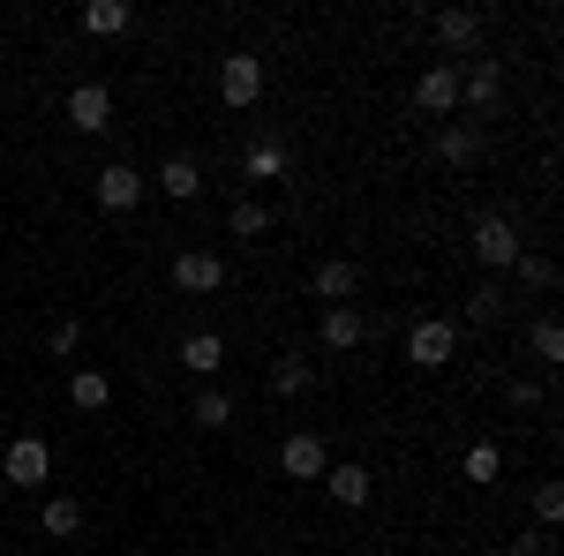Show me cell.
<instances>
[{
	"mask_svg": "<svg viewBox=\"0 0 564 556\" xmlns=\"http://www.w3.org/2000/svg\"><path fill=\"white\" fill-rule=\"evenodd\" d=\"M159 188H166L174 204H188V196H204V166H196V159H166V166H159Z\"/></svg>",
	"mask_w": 564,
	"mask_h": 556,
	"instance_id": "e0dca14e",
	"label": "cell"
},
{
	"mask_svg": "<svg viewBox=\"0 0 564 556\" xmlns=\"http://www.w3.org/2000/svg\"><path fill=\"white\" fill-rule=\"evenodd\" d=\"M226 422H234L226 391H204V399H196V428H226Z\"/></svg>",
	"mask_w": 564,
	"mask_h": 556,
	"instance_id": "d4e9b609",
	"label": "cell"
},
{
	"mask_svg": "<svg viewBox=\"0 0 564 556\" xmlns=\"http://www.w3.org/2000/svg\"><path fill=\"white\" fill-rule=\"evenodd\" d=\"M174 286L181 294H218L226 286V263L212 249H188V257H174Z\"/></svg>",
	"mask_w": 564,
	"mask_h": 556,
	"instance_id": "ba28073f",
	"label": "cell"
},
{
	"mask_svg": "<svg viewBox=\"0 0 564 556\" xmlns=\"http://www.w3.org/2000/svg\"><path fill=\"white\" fill-rule=\"evenodd\" d=\"M308 384H316L308 361H279V369H271V399H308Z\"/></svg>",
	"mask_w": 564,
	"mask_h": 556,
	"instance_id": "44dd1931",
	"label": "cell"
},
{
	"mask_svg": "<svg viewBox=\"0 0 564 556\" xmlns=\"http://www.w3.org/2000/svg\"><path fill=\"white\" fill-rule=\"evenodd\" d=\"M542 542H550V534H527V542H512V556H542Z\"/></svg>",
	"mask_w": 564,
	"mask_h": 556,
	"instance_id": "4dcf8cb0",
	"label": "cell"
},
{
	"mask_svg": "<svg viewBox=\"0 0 564 556\" xmlns=\"http://www.w3.org/2000/svg\"><path fill=\"white\" fill-rule=\"evenodd\" d=\"M249 173H257V181H279V173H286V151H279V143H257V151H249Z\"/></svg>",
	"mask_w": 564,
	"mask_h": 556,
	"instance_id": "484cf974",
	"label": "cell"
},
{
	"mask_svg": "<svg viewBox=\"0 0 564 556\" xmlns=\"http://www.w3.org/2000/svg\"><path fill=\"white\" fill-rule=\"evenodd\" d=\"M527 353H534V361H550V369L564 361V331H557V316H542V324L527 331Z\"/></svg>",
	"mask_w": 564,
	"mask_h": 556,
	"instance_id": "603a6c76",
	"label": "cell"
},
{
	"mask_svg": "<svg viewBox=\"0 0 564 556\" xmlns=\"http://www.w3.org/2000/svg\"><path fill=\"white\" fill-rule=\"evenodd\" d=\"M68 129L106 135V129H113V90H106V84H76V90H68Z\"/></svg>",
	"mask_w": 564,
	"mask_h": 556,
	"instance_id": "5b68a950",
	"label": "cell"
},
{
	"mask_svg": "<svg viewBox=\"0 0 564 556\" xmlns=\"http://www.w3.org/2000/svg\"><path fill=\"white\" fill-rule=\"evenodd\" d=\"M39 526L53 534V542H68V534H84V504H76V497H53V504L39 512Z\"/></svg>",
	"mask_w": 564,
	"mask_h": 556,
	"instance_id": "ac0fdd59",
	"label": "cell"
},
{
	"mask_svg": "<svg viewBox=\"0 0 564 556\" xmlns=\"http://www.w3.org/2000/svg\"><path fill=\"white\" fill-rule=\"evenodd\" d=\"M316 339L332 346V353H354V346L369 339V316H361L354 301H347V308H324V331H316Z\"/></svg>",
	"mask_w": 564,
	"mask_h": 556,
	"instance_id": "30bf717a",
	"label": "cell"
},
{
	"mask_svg": "<svg viewBox=\"0 0 564 556\" xmlns=\"http://www.w3.org/2000/svg\"><path fill=\"white\" fill-rule=\"evenodd\" d=\"M452 353H459V324H444V316H430V324L406 331V361H414V369H444Z\"/></svg>",
	"mask_w": 564,
	"mask_h": 556,
	"instance_id": "3957f363",
	"label": "cell"
},
{
	"mask_svg": "<svg viewBox=\"0 0 564 556\" xmlns=\"http://www.w3.org/2000/svg\"><path fill=\"white\" fill-rule=\"evenodd\" d=\"M76 23H84L90 39H121V31L135 23V8H129V0H90V8L76 15Z\"/></svg>",
	"mask_w": 564,
	"mask_h": 556,
	"instance_id": "2e32d148",
	"label": "cell"
},
{
	"mask_svg": "<svg viewBox=\"0 0 564 556\" xmlns=\"http://www.w3.org/2000/svg\"><path fill=\"white\" fill-rule=\"evenodd\" d=\"M68 399H76L84 414H98V406L113 399V377H106V369H76V384H68Z\"/></svg>",
	"mask_w": 564,
	"mask_h": 556,
	"instance_id": "d6986e66",
	"label": "cell"
},
{
	"mask_svg": "<svg viewBox=\"0 0 564 556\" xmlns=\"http://www.w3.org/2000/svg\"><path fill=\"white\" fill-rule=\"evenodd\" d=\"M436 39L452 45V53H475L481 45V15L475 8H436Z\"/></svg>",
	"mask_w": 564,
	"mask_h": 556,
	"instance_id": "5bb4252c",
	"label": "cell"
},
{
	"mask_svg": "<svg viewBox=\"0 0 564 556\" xmlns=\"http://www.w3.org/2000/svg\"><path fill=\"white\" fill-rule=\"evenodd\" d=\"M467 308H475V324H497V316H505V294H497V286H475Z\"/></svg>",
	"mask_w": 564,
	"mask_h": 556,
	"instance_id": "f1b7e54d",
	"label": "cell"
},
{
	"mask_svg": "<svg viewBox=\"0 0 564 556\" xmlns=\"http://www.w3.org/2000/svg\"><path fill=\"white\" fill-rule=\"evenodd\" d=\"M436 151H444L452 166H475V159H481V129H467V121H459V129L436 135Z\"/></svg>",
	"mask_w": 564,
	"mask_h": 556,
	"instance_id": "ffe728a7",
	"label": "cell"
},
{
	"mask_svg": "<svg viewBox=\"0 0 564 556\" xmlns=\"http://www.w3.org/2000/svg\"><path fill=\"white\" fill-rule=\"evenodd\" d=\"M316 294L332 301V308H347V301L361 294V271H354L347 257H324V263H316Z\"/></svg>",
	"mask_w": 564,
	"mask_h": 556,
	"instance_id": "7c38bea8",
	"label": "cell"
},
{
	"mask_svg": "<svg viewBox=\"0 0 564 556\" xmlns=\"http://www.w3.org/2000/svg\"><path fill=\"white\" fill-rule=\"evenodd\" d=\"M324 467H332V451H324V436H286L279 444V473H294V481H324Z\"/></svg>",
	"mask_w": 564,
	"mask_h": 556,
	"instance_id": "8992f818",
	"label": "cell"
},
{
	"mask_svg": "<svg viewBox=\"0 0 564 556\" xmlns=\"http://www.w3.org/2000/svg\"><path fill=\"white\" fill-rule=\"evenodd\" d=\"M324 489H332L347 512H361V504H369V489H377V473L354 467V459H339V467H324Z\"/></svg>",
	"mask_w": 564,
	"mask_h": 556,
	"instance_id": "8fae6325",
	"label": "cell"
},
{
	"mask_svg": "<svg viewBox=\"0 0 564 556\" xmlns=\"http://www.w3.org/2000/svg\"><path fill=\"white\" fill-rule=\"evenodd\" d=\"M414 106H422V113H452V106H459V61H436V68H422Z\"/></svg>",
	"mask_w": 564,
	"mask_h": 556,
	"instance_id": "52a82bcc",
	"label": "cell"
},
{
	"mask_svg": "<svg viewBox=\"0 0 564 556\" xmlns=\"http://www.w3.org/2000/svg\"><path fill=\"white\" fill-rule=\"evenodd\" d=\"M459 98H467L475 113H489V106L505 98V68H497V61H475V68L459 76Z\"/></svg>",
	"mask_w": 564,
	"mask_h": 556,
	"instance_id": "4fadbf2b",
	"label": "cell"
},
{
	"mask_svg": "<svg viewBox=\"0 0 564 556\" xmlns=\"http://www.w3.org/2000/svg\"><path fill=\"white\" fill-rule=\"evenodd\" d=\"M257 98H263V61L257 53H226V61H218V106L241 113V106H257Z\"/></svg>",
	"mask_w": 564,
	"mask_h": 556,
	"instance_id": "6da1fadb",
	"label": "cell"
},
{
	"mask_svg": "<svg viewBox=\"0 0 564 556\" xmlns=\"http://www.w3.org/2000/svg\"><path fill=\"white\" fill-rule=\"evenodd\" d=\"M263 226H271V211H263V204H234V233H241V241H257Z\"/></svg>",
	"mask_w": 564,
	"mask_h": 556,
	"instance_id": "83f0119b",
	"label": "cell"
},
{
	"mask_svg": "<svg viewBox=\"0 0 564 556\" xmlns=\"http://www.w3.org/2000/svg\"><path fill=\"white\" fill-rule=\"evenodd\" d=\"M512 271H520V286H534V294H557V263H550V257L520 249V263H512Z\"/></svg>",
	"mask_w": 564,
	"mask_h": 556,
	"instance_id": "7402d4cb",
	"label": "cell"
},
{
	"mask_svg": "<svg viewBox=\"0 0 564 556\" xmlns=\"http://www.w3.org/2000/svg\"><path fill=\"white\" fill-rule=\"evenodd\" d=\"M497 473H505V451L497 444H475L467 451V481H497Z\"/></svg>",
	"mask_w": 564,
	"mask_h": 556,
	"instance_id": "cb8c5ba5",
	"label": "cell"
},
{
	"mask_svg": "<svg viewBox=\"0 0 564 556\" xmlns=\"http://www.w3.org/2000/svg\"><path fill=\"white\" fill-rule=\"evenodd\" d=\"M53 353H76V346H84V324H76V316H61V324H53Z\"/></svg>",
	"mask_w": 564,
	"mask_h": 556,
	"instance_id": "f546056e",
	"label": "cell"
},
{
	"mask_svg": "<svg viewBox=\"0 0 564 556\" xmlns=\"http://www.w3.org/2000/svg\"><path fill=\"white\" fill-rule=\"evenodd\" d=\"M534 519H542V526H557V519H564V489H557V481L534 489Z\"/></svg>",
	"mask_w": 564,
	"mask_h": 556,
	"instance_id": "4316f807",
	"label": "cell"
},
{
	"mask_svg": "<svg viewBox=\"0 0 564 556\" xmlns=\"http://www.w3.org/2000/svg\"><path fill=\"white\" fill-rule=\"evenodd\" d=\"M520 226H512V218L505 211H489V218H475V257L489 263V271H512V263H520Z\"/></svg>",
	"mask_w": 564,
	"mask_h": 556,
	"instance_id": "7a4b0ae2",
	"label": "cell"
},
{
	"mask_svg": "<svg viewBox=\"0 0 564 556\" xmlns=\"http://www.w3.org/2000/svg\"><path fill=\"white\" fill-rule=\"evenodd\" d=\"M218 361H226V339H218V331H188V339H181V369H188V377H218Z\"/></svg>",
	"mask_w": 564,
	"mask_h": 556,
	"instance_id": "9a60e30c",
	"label": "cell"
},
{
	"mask_svg": "<svg viewBox=\"0 0 564 556\" xmlns=\"http://www.w3.org/2000/svg\"><path fill=\"white\" fill-rule=\"evenodd\" d=\"M143 204V173L135 166H98V211H135Z\"/></svg>",
	"mask_w": 564,
	"mask_h": 556,
	"instance_id": "9c48e42d",
	"label": "cell"
},
{
	"mask_svg": "<svg viewBox=\"0 0 564 556\" xmlns=\"http://www.w3.org/2000/svg\"><path fill=\"white\" fill-rule=\"evenodd\" d=\"M0 473H8L15 489H39L45 473H53V451H45V436H15V444H8V459H0Z\"/></svg>",
	"mask_w": 564,
	"mask_h": 556,
	"instance_id": "277c9868",
	"label": "cell"
}]
</instances>
